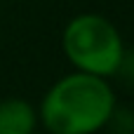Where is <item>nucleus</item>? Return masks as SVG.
<instances>
[{"mask_svg": "<svg viewBox=\"0 0 134 134\" xmlns=\"http://www.w3.org/2000/svg\"><path fill=\"white\" fill-rule=\"evenodd\" d=\"M118 106L111 80L68 71L57 78L38 104V122L47 134H99Z\"/></svg>", "mask_w": 134, "mask_h": 134, "instance_id": "nucleus-1", "label": "nucleus"}, {"mask_svg": "<svg viewBox=\"0 0 134 134\" xmlns=\"http://www.w3.org/2000/svg\"><path fill=\"white\" fill-rule=\"evenodd\" d=\"M125 40L120 28L99 12H80L71 16L61 31V52L73 71L115 78L125 57Z\"/></svg>", "mask_w": 134, "mask_h": 134, "instance_id": "nucleus-2", "label": "nucleus"}, {"mask_svg": "<svg viewBox=\"0 0 134 134\" xmlns=\"http://www.w3.org/2000/svg\"><path fill=\"white\" fill-rule=\"evenodd\" d=\"M38 127V106L28 99L9 97L0 101V134H35Z\"/></svg>", "mask_w": 134, "mask_h": 134, "instance_id": "nucleus-3", "label": "nucleus"}, {"mask_svg": "<svg viewBox=\"0 0 134 134\" xmlns=\"http://www.w3.org/2000/svg\"><path fill=\"white\" fill-rule=\"evenodd\" d=\"M108 134H134V108L130 106H115L108 122H106V130Z\"/></svg>", "mask_w": 134, "mask_h": 134, "instance_id": "nucleus-4", "label": "nucleus"}, {"mask_svg": "<svg viewBox=\"0 0 134 134\" xmlns=\"http://www.w3.org/2000/svg\"><path fill=\"white\" fill-rule=\"evenodd\" d=\"M115 78H120L125 85L134 87V49H125V57H122V61L118 66Z\"/></svg>", "mask_w": 134, "mask_h": 134, "instance_id": "nucleus-5", "label": "nucleus"}]
</instances>
